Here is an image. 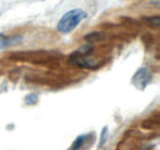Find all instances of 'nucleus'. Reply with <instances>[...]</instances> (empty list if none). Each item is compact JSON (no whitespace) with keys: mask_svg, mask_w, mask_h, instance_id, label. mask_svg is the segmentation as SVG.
<instances>
[{"mask_svg":"<svg viewBox=\"0 0 160 150\" xmlns=\"http://www.w3.org/2000/svg\"><path fill=\"white\" fill-rule=\"evenodd\" d=\"M85 18H86V12L80 8L69 10L60 18L57 25V30L60 33H69L73 30H75Z\"/></svg>","mask_w":160,"mask_h":150,"instance_id":"f257e3e1","label":"nucleus"},{"mask_svg":"<svg viewBox=\"0 0 160 150\" xmlns=\"http://www.w3.org/2000/svg\"><path fill=\"white\" fill-rule=\"evenodd\" d=\"M150 81V73L145 69V68H142L139 69L136 75L133 76V84L139 89V90H143L147 84Z\"/></svg>","mask_w":160,"mask_h":150,"instance_id":"f03ea898","label":"nucleus"},{"mask_svg":"<svg viewBox=\"0 0 160 150\" xmlns=\"http://www.w3.org/2000/svg\"><path fill=\"white\" fill-rule=\"evenodd\" d=\"M75 63L77 65H79L81 68H86V69H92V68H96V63L90 59V58H85V56L82 57H77L75 58Z\"/></svg>","mask_w":160,"mask_h":150,"instance_id":"7ed1b4c3","label":"nucleus"},{"mask_svg":"<svg viewBox=\"0 0 160 150\" xmlns=\"http://www.w3.org/2000/svg\"><path fill=\"white\" fill-rule=\"evenodd\" d=\"M85 140H86V135H80V137H78L69 150H79L80 148L84 145V142H85Z\"/></svg>","mask_w":160,"mask_h":150,"instance_id":"20e7f679","label":"nucleus"},{"mask_svg":"<svg viewBox=\"0 0 160 150\" xmlns=\"http://www.w3.org/2000/svg\"><path fill=\"white\" fill-rule=\"evenodd\" d=\"M26 105H35L37 102V96L35 94H30L26 96V100H25Z\"/></svg>","mask_w":160,"mask_h":150,"instance_id":"39448f33","label":"nucleus"},{"mask_svg":"<svg viewBox=\"0 0 160 150\" xmlns=\"http://www.w3.org/2000/svg\"><path fill=\"white\" fill-rule=\"evenodd\" d=\"M107 133H108V129H107V127H103V129L101 132V140H100V144H99V147H102L103 144H105V142H106V138H107Z\"/></svg>","mask_w":160,"mask_h":150,"instance_id":"423d86ee","label":"nucleus"},{"mask_svg":"<svg viewBox=\"0 0 160 150\" xmlns=\"http://www.w3.org/2000/svg\"><path fill=\"white\" fill-rule=\"evenodd\" d=\"M8 44H9V38L5 35L0 33V48H5Z\"/></svg>","mask_w":160,"mask_h":150,"instance_id":"0eeeda50","label":"nucleus"}]
</instances>
